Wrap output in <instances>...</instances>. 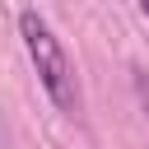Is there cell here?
I'll list each match as a JSON object with an SVG mask.
<instances>
[{
    "label": "cell",
    "mask_w": 149,
    "mask_h": 149,
    "mask_svg": "<svg viewBox=\"0 0 149 149\" xmlns=\"http://www.w3.org/2000/svg\"><path fill=\"white\" fill-rule=\"evenodd\" d=\"M19 37H23V51L37 70V84L42 93L56 102V112L65 116H79V74H74V61L65 51V42L51 33V23L37 14V9H19Z\"/></svg>",
    "instance_id": "cell-1"
},
{
    "label": "cell",
    "mask_w": 149,
    "mask_h": 149,
    "mask_svg": "<svg viewBox=\"0 0 149 149\" xmlns=\"http://www.w3.org/2000/svg\"><path fill=\"white\" fill-rule=\"evenodd\" d=\"M135 93H140V107H144V116H149V74H144V70H135Z\"/></svg>",
    "instance_id": "cell-2"
},
{
    "label": "cell",
    "mask_w": 149,
    "mask_h": 149,
    "mask_svg": "<svg viewBox=\"0 0 149 149\" xmlns=\"http://www.w3.org/2000/svg\"><path fill=\"white\" fill-rule=\"evenodd\" d=\"M135 9L144 14V23H149V0H135Z\"/></svg>",
    "instance_id": "cell-3"
}]
</instances>
